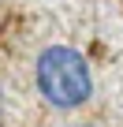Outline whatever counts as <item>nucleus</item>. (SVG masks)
<instances>
[{
    "instance_id": "obj_1",
    "label": "nucleus",
    "mask_w": 123,
    "mask_h": 127,
    "mask_svg": "<svg viewBox=\"0 0 123 127\" xmlns=\"http://www.w3.org/2000/svg\"><path fill=\"white\" fill-rule=\"evenodd\" d=\"M34 82H37V94L52 108H64V112L78 108L93 94V71H90L86 56L71 45L41 49V56L34 64Z\"/></svg>"
}]
</instances>
